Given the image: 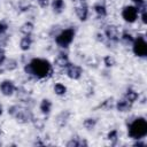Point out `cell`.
Segmentation results:
<instances>
[{
    "instance_id": "32",
    "label": "cell",
    "mask_w": 147,
    "mask_h": 147,
    "mask_svg": "<svg viewBox=\"0 0 147 147\" xmlns=\"http://www.w3.org/2000/svg\"><path fill=\"white\" fill-rule=\"evenodd\" d=\"M132 2H133L134 6L138 8V10L141 9V8H144V7H146V2H145V0H132Z\"/></svg>"
},
{
    "instance_id": "10",
    "label": "cell",
    "mask_w": 147,
    "mask_h": 147,
    "mask_svg": "<svg viewBox=\"0 0 147 147\" xmlns=\"http://www.w3.org/2000/svg\"><path fill=\"white\" fill-rule=\"evenodd\" d=\"M105 38H107L109 41L111 42H118L119 41V32H118V29L116 25L114 24H109L106 26L105 29Z\"/></svg>"
},
{
    "instance_id": "4",
    "label": "cell",
    "mask_w": 147,
    "mask_h": 147,
    "mask_svg": "<svg viewBox=\"0 0 147 147\" xmlns=\"http://www.w3.org/2000/svg\"><path fill=\"white\" fill-rule=\"evenodd\" d=\"M76 36V29L75 28H67L64 30H61L55 36V42L61 48H68L70 44L74 41Z\"/></svg>"
},
{
    "instance_id": "19",
    "label": "cell",
    "mask_w": 147,
    "mask_h": 147,
    "mask_svg": "<svg viewBox=\"0 0 147 147\" xmlns=\"http://www.w3.org/2000/svg\"><path fill=\"white\" fill-rule=\"evenodd\" d=\"M93 10L94 13L96 14L98 17H106L107 16V7L105 6V3H101V2H98L93 6Z\"/></svg>"
},
{
    "instance_id": "35",
    "label": "cell",
    "mask_w": 147,
    "mask_h": 147,
    "mask_svg": "<svg viewBox=\"0 0 147 147\" xmlns=\"http://www.w3.org/2000/svg\"><path fill=\"white\" fill-rule=\"evenodd\" d=\"M95 39H96L98 41H100V42H103V41H105V34H102V33H96V34H95Z\"/></svg>"
},
{
    "instance_id": "36",
    "label": "cell",
    "mask_w": 147,
    "mask_h": 147,
    "mask_svg": "<svg viewBox=\"0 0 147 147\" xmlns=\"http://www.w3.org/2000/svg\"><path fill=\"white\" fill-rule=\"evenodd\" d=\"M133 146H134V147H145L146 144L142 142V141H140V139H139V140H137V141L133 144Z\"/></svg>"
},
{
    "instance_id": "2",
    "label": "cell",
    "mask_w": 147,
    "mask_h": 147,
    "mask_svg": "<svg viewBox=\"0 0 147 147\" xmlns=\"http://www.w3.org/2000/svg\"><path fill=\"white\" fill-rule=\"evenodd\" d=\"M127 134L134 140H141L147 136V119L144 116L136 117L127 126Z\"/></svg>"
},
{
    "instance_id": "7",
    "label": "cell",
    "mask_w": 147,
    "mask_h": 147,
    "mask_svg": "<svg viewBox=\"0 0 147 147\" xmlns=\"http://www.w3.org/2000/svg\"><path fill=\"white\" fill-rule=\"evenodd\" d=\"M75 13H76L77 17L79 18V21L86 22L88 18V14H90L87 1L86 0H79V3L75 7Z\"/></svg>"
},
{
    "instance_id": "33",
    "label": "cell",
    "mask_w": 147,
    "mask_h": 147,
    "mask_svg": "<svg viewBox=\"0 0 147 147\" xmlns=\"http://www.w3.org/2000/svg\"><path fill=\"white\" fill-rule=\"evenodd\" d=\"M40 8H47L49 6V0H34Z\"/></svg>"
},
{
    "instance_id": "11",
    "label": "cell",
    "mask_w": 147,
    "mask_h": 147,
    "mask_svg": "<svg viewBox=\"0 0 147 147\" xmlns=\"http://www.w3.org/2000/svg\"><path fill=\"white\" fill-rule=\"evenodd\" d=\"M70 115H71L70 110H62L61 113H59V114L56 115V117H55V123H56V125H57L59 127H64V126L67 125L69 118H70Z\"/></svg>"
},
{
    "instance_id": "37",
    "label": "cell",
    "mask_w": 147,
    "mask_h": 147,
    "mask_svg": "<svg viewBox=\"0 0 147 147\" xmlns=\"http://www.w3.org/2000/svg\"><path fill=\"white\" fill-rule=\"evenodd\" d=\"M34 145H39V146H42V145H45V144H44L42 141H40V140H36Z\"/></svg>"
},
{
    "instance_id": "5",
    "label": "cell",
    "mask_w": 147,
    "mask_h": 147,
    "mask_svg": "<svg viewBox=\"0 0 147 147\" xmlns=\"http://www.w3.org/2000/svg\"><path fill=\"white\" fill-rule=\"evenodd\" d=\"M132 52L138 57H146L147 56V41L142 34H139L134 38L132 42Z\"/></svg>"
},
{
    "instance_id": "27",
    "label": "cell",
    "mask_w": 147,
    "mask_h": 147,
    "mask_svg": "<svg viewBox=\"0 0 147 147\" xmlns=\"http://www.w3.org/2000/svg\"><path fill=\"white\" fill-rule=\"evenodd\" d=\"M103 64L107 68H113L116 64V60L111 55H106V56H103Z\"/></svg>"
},
{
    "instance_id": "17",
    "label": "cell",
    "mask_w": 147,
    "mask_h": 147,
    "mask_svg": "<svg viewBox=\"0 0 147 147\" xmlns=\"http://www.w3.org/2000/svg\"><path fill=\"white\" fill-rule=\"evenodd\" d=\"M33 29H34L33 23L30 22V21H26V22H24V23L21 25L20 32H21L22 34H24V36H31V33L33 32Z\"/></svg>"
},
{
    "instance_id": "38",
    "label": "cell",
    "mask_w": 147,
    "mask_h": 147,
    "mask_svg": "<svg viewBox=\"0 0 147 147\" xmlns=\"http://www.w3.org/2000/svg\"><path fill=\"white\" fill-rule=\"evenodd\" d=\"M3 114V107H2V105L0 103V116Z\"/></svg>"
},
{
    "instance_id": "13",
    "label": "cell",
    "mask_w": 147,
    "mask_h": 147,
    "mask_svg": "<svg viewBox=\"0 0 147 147\" xmlns=\"http://www.w3.org/2000/svg\"><path fill=\"white\" fill-rule=\"evenodd\" d=\"M52 106H53L52 101H51L49 99H46V98H44V99L40 101V103H39V110H40V113H41L42 115H45V116H48V115L51 114V110H52Z\"/></svg>"
},
{
    "instance_id": "39",
    "label": "cell",
    "mask_w": 147,
    "mask_h": 147,
    "mask_svg": "<svg viewBox=\"0 0 147 147\" xmlns=\"http://www.w3.org/2000/svg\"><path fill=\"white\" fill-rule=\"evenodd\" d=\"M71 1H72V2H76V1H78V0H71Z\"/></svg>"
},
{
    "instance_id": "20",
    "label": "cell",
    "mask_w": 147,
    "mask_h": 147,
    "mask_svg": "<svg viewBox=\"0 0 147 147\" xmlns=\"http://www.w3.org/2000/svg\"><path fill=\"white\" fill-rule=\"evenodd\" d=\"M124 99H126L131 103H134L139 99V93L137 91L132 90V88H127L126 92H125V94H124Z\"/></svg>"
},
{
    "instance_id": "3",
    "label": "cell",
    "mask_w": 147,
    "mask_h": 147,
    "mask_svg": "<svg viewBox=\"0 0 147 147\" xmlns=\"http://www.w3.org/2000/svg\"><path fill=\"white\" fill-rule=\"evenodd\" d=\"M7 111L20 124L30 123L32 121V118H33V114L29 109V107H24V106H20V105H13V106H10L8 108Z\"/></svg>"
},
{
    "instance_id": "25",
    "label": "cell",
    "mask_w": 147,
    "mask_h": 147,
    "mask_svg": "<svg viewBox=\"0 0 147 147\" xmlns=\"http://www.w3.org/2000/svg\"><path fill=\"white\" fill-rule=\"evenodd\" d=\"M53 90H54V93H55L56 95H59V96L65 95V93H67V86L63 85L62 83H56V84L54 85Z\"/></svg>"
},
{
    "instance_id": "21",
    "label": "cell",
    "mask_w": 147,
    "mask_h": 147,
    "mask_svg": "<svg viewBox=\"0 0 147 147\" xmlns=\"http://www.w3.org/2000/svg\"><path fill=\"white\" fill-rule=\"evenodd\" d=\"M115 107V103H114V98H107L105 101H102L95 109H103V110H110L111 108Z\"/></svg>"
},
{
    "instance_id": "26",
    "label": "cell",
    "mask_w": 147,
    "mask_h": 147,
    "mask_svg": "<svg viewBox=\"0 0 147 147\" xmlns=\"http://www.w3.org/2000/svg\"><path fill=\"white\" fill-rule=\"evenodd\" d=\"M107 139H108L113 145H116V142H117V140H118V131H117L116 129L109 131L108 134H107Z\"/></svg>"
},
{
    "instance_id": "6",
    "label": "cell",
    "mask_w": 147,
    "mask_h": 147,
    "mask_svg": "<svg viewBox=\"0 0 147 147\" xmlns=\"http://www.w3.org/2000/svg\"><path fill=\"white\" fill-rule=\"evenodd\" d=\"M121 15H122V18L126 22V23H134L137 20H138V16H139V10L136 6H131V5H127V6H124L122 11H121Z\"/></svg>"
},
{
    "instance_id": "9",
    "label": "cell",
    "mask_w": 147,
    "mask_h": 147,
    "mask_svg": "<svg viewBox=\"0 0 147 147\" xmlns=\"http://www.w3.org/2000/svg\"><path fill=\"white\" fill-rule=\"evenodd\" d=\"M0 92L5 96H11L16 92V86L14 82L10 79H3L0 83Z\"/></svg>"
},
{
    "instance_id": "31",
    "label": "cell",
    "mask_w": 147,
    "mask_h": 147,
    "mask_svg": "<svg viewBox=\"0 0 147 147\" xmlns=\"http://www.w3.org/2000/svg\"><path fill=\"white\" fill-rule=\"evenodd\" d=\"M8 28H9V25L6 21H0V36H3L7 32Z\"/></svg>"
},
{
    "instance_id": "29",
    "label": "cell",
    "mask_w": 147,
    "mask_h": 147,
    "mask_svg": "<svg viewBox=\"0 0 147 147\" xmlns=\"http://www.w3.org/2000/svg\"><path fill=\"white\" fill-rule=\"evenodd\" d=\"M30 7H31L30 3H29L28 1H25V0H21V1L18 2V8H20L21 11H28Z\"/></svg>"
},
{
    "instance_id": "14",
    "label": "cell",
    "mask_w": 147,
    "mask_h": 147,
    "mask_svg": "<svg viewBox=\"0 0 147 147\" xmlns=\"http://www.w3.org/2000/svg\"><path fill=\"white\" fill-rule=\"evenodd\" d=\"M67 147H87L88 146V142L83 139V138H79V137H72L67 144H65Z\"/></svg>"
},
{
    "instance_id": "12",
    "label": "cell",
    "mask_w": 147,
    "mask_h": 147,
    "mask_svg": "<svg viewBox=\"0 0 147 147\" xmlns=\"http://www.w3.org/2000/svg\"><path fill=\"white\" fill-rule=\"evenodd\" d=\"M115 108H116V110L119 111V113H126V111H130V110H131L132 103L129 102L126 99H121V100L116 101Z\"/></svg>"
},
{
    "instance_id": "8",
    "label": "cell",
    "mask_w": 147,
    "mask_h": 147,
    "mask_svg": "<svg viewBox=\"0 0 147 147\" xmlns=\"http://www.w3.org/2000/svg\"><path fill=\"white\" fill-rule=\"evenodd\" d=\"M65 74L70 79L78 80V79H80V77L83 75V68L80 65H77V64H74L70 62L65 67Z\"/></svg>"
},
{
    "instance_id": "22",
    "label": "cell",
    "mask_w": 147,
    "mask_h": 147,
    "mask_svg": "<svg viewBox=\"0 0 147 147\" xmlns=\"http://www.w3.org/2000/svg\"><path fill=\"white\" fill-rule=\"evenodd\" d=\"M96 123H98V119H96V118H94V117H87V118H85V119L83 121V126H84L86 130L91 131V130H93V129L95 127Z\"/></svg>"
},
{
    "instance_id": "15",
    "label": "cell",
    "mask_w": 147,
    "mask_h": 147,
    "mask_svg": "<svg viewBox=\"0 0 147 147\" xmlns=\"http://www.w3.org/2000/svg\"><path fill=\"white\" fill-rule=\"evenodd\" d=\"M69 63H70V61H69L68 55H67V54H63V53H60V54L55 57V60H54V64H55L57 68H63V69H65V67H67Z\"/></svg>"
},
{
    "instance_id": "1",
    "label": "cell",
    "mask_w": 147,
    "mask_h": 147,
    "mask_svg": "<svg viewBox=\"0 0 147 147\" xmlns=\"http://www.w3.org/2000/svg\"><path fill=\"white\" fill-rule=\"evenodd\" d=\"M24 72L36 79H47L53 75V65L46 59L33 57L24 65Z\"/></svg>"
},
{
    "instance_id": "18",
    "label": "cell",
    "mask_w": 147,
    "mask_h": 147,
    "mask_svg": "<svg viewBox=\"0 0 147 147\" xmlns=\"http://www.w3.org/2000/svg\"><path fill=\"white\" fill-rule=\"evenodd\" d=\"M32 46V38L31 36H24L21 40H20V48L23 52H28Z\"/></svg>"
},
{
    "instance_id": "28",
    "label": "cell",
    "mask_w": 147,
    "mask_h": 147,
    "mask_svg": "<svg viewBox=\"0 0 147 147\" xmlns=\"http://www.w3.org/2000/svg\"><path fill=\"white\" fill-rule=\"evenodd\" d=\"M31 123H32V124L34 125V127H36V129H38V130H42V129H44V126H45V121H44V119H41V118H36L34 116H33V118H32Z\"/></svg>"
},
{
    "instance_id": "30",
    "label": "cell",
    "mask_w": 147,
    "mask_h": 147,
    "mask_svg": "<svg viewBox=\"0 0 147 147\" xmlns=\"http://www.w3.org/2000/svg\"><path fill=\"white\" fill-rule=\"evenodd\" d=\"M139 15H140V18H141L142 23L144 24H147V8L146 7L139 9Z\"/></svg>"
},
{
    "instance_id": "16",
    "label": "cell",
    "mask_w": 147,
    "mask_h": 147,
    "mask_svg": "<svg viewBox=\"0 0 147 147\" xmlns=\"http://www.w3.org/2000/svg\"><path fill=\"white\" fill-rule=\"evenodd\" d=\"M51 6L55 14H61L65 8V2L64 0H52Z\"/></svg>"
},
{
    "instance_id": "40",
    "label": "cell",
    "mask_w": 147,
    "mask_h": 147,
    "mask_svg": "<svg viewBox=\"0 0 147 147\" xmlns=\"http://www.w3.org/2000/svg\"><path fill=\"white\" fill-rule=\"evenodd\" d=\"M0 146H1V142H0Z\"/></svg>"
},
{
    "instance_id": "24",
    "label": "cell",
    "mask_w": 147,
    "mask_h": 147,
    "mask_svg": "<svg viewBox=\"0 0 147 147\" xmlns=\"http://www.w3.org/2000/svg\"><path fill=\"white\" fill-rule=\"evenodd\" d=\"M3 65H5V69H6V70L13 71V70H16V69H17L18 62H17V60H15V59H8V60L6 59Z\"/></svg>"
},
{
    "instance_id": "34",
    "label": "cell",
    "mask_w": 147,
    "mask_h": 147,
    "mask_svg": "<svg viewBox=\"0 0 147 147\" xmlns=\"http://www.w3.org/2000/svg\"><path fill=\"white\" fill-rule=\"evenodd\" d=\"M6 59H7V57H6V52H5L3 48L0 47V65H3Z\"/></svg>"
},
{
    "instance_id": "23",
    "label": "cell",
    "mask_w": 147,
    "mask_h": 147,
    "mask_svg": "<svg viewBox=\"0 0 147 147\" xmlns=\"http://www.w3.org/2000/svg\"><path fill=\"white\" fill-rule=\"evenodd\" d=\"M119 39L122 40V42H124L125 45H132L134 37L129 32V31H123L122 34L119 36Z\"/></svg>"
}]
</instances>
